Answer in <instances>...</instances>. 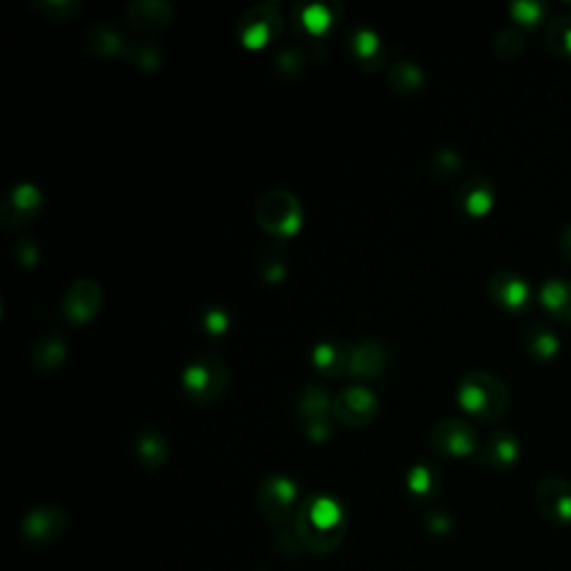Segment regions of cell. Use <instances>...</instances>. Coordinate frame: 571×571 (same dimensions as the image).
Here are the masks:
<instances>
[{"label": "cell", "instance_id": "30", "mask_svg": "<svg viewBox=\"0 0 571 571\" xmlns=\"http://www.w3.org/2000/svg\"><path fill=\"white\" fill-rule=\"evenodd\" d=\"M125 61H130L134 67H139L141 72H159L161 65H163V56L157 50V47L152 45H141V43H132L128 56H125Z\"/></svg>", "mask_w": 571, "mask_h": 571}, {"label": "cell", "instance_id": "18", "mask_svg": "<svg viewBox=\"0 0 571 571\" xmlns=\"http://www.w3.org/2000/svg\"><path fill=\"white\" fill-rule=\"evenodd\" d=\"M295 487L286 478H268L259 491V505L266 511L270 520L284 516L288 507L293 505Z\"/></svg>", "mask_w": 571, "mask_h": 571}, {"label": "cell", "instance_id": "26", "mask_svg": "<svg viewBox=\"0 0 571 571\" xmlns=\"http://www.w3.org/2000/svg\"><path fill=\"white\" fill-rule=\"evenodd\" d=\"M29 9L47 21H74L83 12V3L81 0H36L29 3Z\"/></svg>", "mask_w": 571, "mask_h": 571}, {"label": "cell", "instance_id": "15", "mask_svg": "<svg viewBox=\"0 0 571 571\" xmlns=\"http://www.w3.org/2000/svg\"><path fill=\"white\" fill-rule=\"evenodd\" d=\"M130 45L132 43L125 41L121 32H116L110 25H94L85 34V47L99 58H125Z\"/></svg>", "mask_w": 571, "mask_h": 571}, {"label": "cell", "instance_id": "8", "mask_svg": "<svg viewBox=\"0 0 571 571\" xmlns=\"http://www.w3.org/2000/svg\"><path fill=\"white\" fill-rule=\"evenodd\" d=\"M43 208V192L34 183H18L7 192V197L0 203V221L5 228H25L27 224L41 215Z\"/></svg>", "mask_w": 571, "mask_h": 571}, {"label": "cell", "instance_id": "6", "mask_svg": "<svg viewBox=\"0 0 571 571\" xmlns=\"http://www.w3.org/2000/svg\"><path fill=\"white\" fill-rule=\"evenodd\" d=\"M297 413L299 418L306 422L308 438L315 442H324L328 438V433H331V422H328V418H333V400L324 386L308 384L306 389L299 393Z\"/></svg>", "mask_w": 571, "mask_h": 571}, {"label": "cell", "instance_id": "27", "mask_svg": "<svg viewBox=\"0 0 571 571\" xmlns=\"http://www.w3.org/2000/svg\"><path fill=\"white\" fill-rule=\"evenodd\" d=\"M545 43L558 56H571V16L551 18L545 27Z\"/></svg>", "mask_w": 571, "mask_h": 571}, {"label": "cell", "instance_id": "4", "mask_svg": "<svg viewBox=\"0 0 571 571\" xmlns=\"http://www.w3.org/2000/svg\"><path fill=\"white\" fill-rule=\"evenodd\" d=\"M235 32L246 50H261L282 36L284 16L275 3H261L239 18Z\"/></svg>", "mask_w": 571, "mask_h": 571}, {"label": "cell", "instance_id": "36", "mask_svg": "<svg viewBox=\"0 0 571 571\" xmlns=\"http://www.w3.org/2000/svg\"><path fill=\"white\" fill-rule=\"evenodd\" d=\"M266 282L270 284H277V282H282V279L286 277V264L282 259H268V266H266Z\"/></svg>", "mask_w": 571, "mask_h": 571}, {"label": "cell", "instance_id": "35", "mask_svg": "<svg viewBox=\"0 0 571 571\" xmlns=\"http://www.w3.org/2000/svg\"><path fill=\"white\" fill-rule=\"evenodd\" d=\"M509 9L520 25H536L543 21L545 5L534 3V0H520V3H514Z\"/></svg>", "mask_w": 571, "mask_h": 571}, {"label": "cell", "instance_id": "28", "mask_svg": "<svg viewBox=\"0 0 571 571\" xmlns=\"http://www.w3.org/2000/svg\"><path fill=\"white\" fill-rule=\"evenodd\" d=\"M306 52L297 50V47H288V50H282L279 54H275L273 58V70L277 76H282L284 81H295L302 76L304 65H306Z\"/></svg>", "mask_w": 571, "mask_h": 571}, {"label": "cell", "instance_id": "12", "mask_svg": "<svg viewBox=\"0 0 571 571\" xmlns=\"http://www.w3.org/2000/svg\"><path fill=\"white\" fill-rule=\"evenodd\" d=\"M489 297L502 311L520 313L529 304V284L511 270H498L489 279Z\"/></svg>", "mask_w": 571, "mask_h": 571}, {"label": "cell", "instance_id": "25", "mask_svg": "<svg viewBox=\"0 0 571 571\" xmlns=\"http://www.w3.org/2000/svg\"><path fill=\"white\" fill-rule=\"evenodd\" d=\"M386 81H389L391 90L400 96H411L418 94L424 85V74L415 63L411 61H398L395 63L389 74H386Z\"/></svg>", "mask_w": 571, "mask_h": 571}, {"label": "cell", "instance_id": "22", "mask_svg": "<svg viewBox=\"0 0 571 571\" xmlns=\"http://www.w3.org/2000/svg\"><path fill=\"white\" fill-rule=\"evenodd\" d=\"M335 9V5H297L293 18L304 27L306 34L324 36L337 21Z\"/></svg>", "mask_w": 571, "mask_h": 571}, {"label": "cell", "instance_id": "9", "mask_svg": "<svg viewBox=\"0 0 571 571\" xmlns=\"http://www.w3.org/2000/svg\"><path fill=\"white\" fill-rule=\"evenodd\" d=\"M103 306V288L94 279H76L65 290L63 315L74 326H85L99 315Z\"/></svg>", "mask_w": 571, "mask_h": 571}, {"label": "cell", "instance_id": "1", "mask_svg": "<svg viewBox=\"0 0 571 571\" xmlns=\"http://www.w3.org/2000/svg\"><path fill=\"white\" fill-rule=\"evenodd\" d=\"M458 404L480 420H500L509 409V389L498 375L471 371L458 384Z\"/></svg>", "mask_w": 571, "mask_h": 571}, {"label": "cell", "instance_id": "19", "mask_svg": "<svg viewBox=\"0 0 571 571\" xmlns=\"http://www.w3.org/2000/svg\"><path fill=\"white\" fill-rule=\"evenodd\" d=\"M525 348L531 360L536 362H551L560 353L558 335L543 322H534L525 331Z\"/></svg>", "mask_w": 571, "mask_h": 571}, {"label": "cell", "instance_id": "31", "mask_svg": "<svg viewBox=\"0 0 571 571\" xmlns=\"http://www.w3.org/2000/svg\"><path fill=\"white\" fill-rule=\"evenodd\" d=\"M464 161L456 150H438L435 154H431L429 159V170L433 177L438 179H451L462 170Z\"/></svg>", "mask_w": 571, "mask_h": 571}, {"label": "cell", "instance_id": "37", "mask_svg": "<svg viewBox=\"0 0 571 571\" xmlns=\"http://www.w3.org/2000/svg\"><path fill=\"white\" fill-rule=\"evenodd\" d=\"M556 244H558V250H560V255H563L569 264H571V226L563 228L558 232V239H556Z\"/></svg>", "mask_w": 571, "mask_h": 571}, {"label": "cell", "instance_id": "14", "mask_svg": "<svg viewBox=\"0 0 571 571\" xmlns=\"http://www.w3.org/2000/svg\"><path fill=\"white\" fill-rule=\"evenodd\" d=\"M493 183L487 174H471L464 179L458 188V203L460 208L471 217H485L493 208Z\"/></svg>", "mask_w": 571, "mask_h": 571}, {"label": "cell", "instance_id": "21", "mask_svg": "<svg viewBox=\"0 0 571 571\" xmlns=\"http://www.w3.org/2000/svg\"><path fill=\"white\" fill-rule=\"evenodd\" d=\"M29 357H32V364L38 371L52 373L65 362L67 344L61 335H45L34 342Z\"/></svg>", "mask_w": 571, "mask_h": 571}, {"label": "cell", "instance_id": "33", "mask_svg": "<svg viewBox=\"0 0 571 571\" xmlns=\"http://www.w3.org/2000/svg\"><path fill=\"white\" fill-rule=\"evenodd\" d=\"M12 257L21 268L32 270L38 266V261H41V248H38L32 237H21L12 248Z\"/></svg>", "mask_w": 571, "mask_h": 571}, {"label": "cell", "instance_id": "16", "mask_svg": "<svg viewBox=\"0 0 571 571\" xmlns=\"http://www.w3.org/2000/svg\"><path fill=\"white\" fill-rule=\"evenodd\" d=\"M351 54L355 56L357 65H360L366 72L380 70L386 61V52H384L380 36H377L373 29H366V27L355 29V32L351 34Z\"/></svg>", "mask_w": 571, "mask_h": 571}, {"label": "cell", "instance_id": "13", "mask_svg": "<svg viewBox=\"0 0 571 571\" xmlns=\"http://www.w3.org/2000/svg\"><path fill=\"white\" fill-rule=\"evenodd\" d=\"M540 514L551 522H571V485L567 480L547 478L536 491Z\"/></svg>", "mask_w": 571, "mask_h": 571}, {"label": "cell", "instance_id": "20", "mask_svg": "<svg viewBox=\"0 0 571 571\" xmlns=\"http://www.w3.org/2000/svg\"><path fill=\"white\" fill-rule=\"evenodd\" d=\"M520 456V444L516 435L507 429H498L489 435L485 444V460L496 469H507Z\"/></svg>", "mask_w": 571, "mask_h": 571}, {"label": "cell", "instance_id": "5", "mask_svg": "<svg viewBox=\"0 0 571 571\" xmlns=\"http://www.w3.org/2000/svg\"><path fill=\"white\" fill-rule=\"evenodd\" d=\"M380 402L364 386H348L333 398V418L348 429H362L377 418Z\"/></svg>", "mask_w": 571, "mask_h": 571}, {"label": "cell", "instance_id": "23", "mask_svg": "<svg viewBox=\"0 0 571 571\" xmlns=\"http://www.w3.org/2000/svg\"><path fill=\"white\" fill-rule=\"evenodd\" d=\"M134 453H137L139 462L148 469H159L168 460V442L161 438L157 431L145 429L134 440Z\"/></svg>", "mask_w": 571, "mask_h": 571}, {"label": "cell", "instance_id": "17", "mask_svg": "<svg viewBox=\"0 0 571 571\" xmlns=\"http://www.w3.org/2000/svg\"><path fill=\"white\" fill-rule=\"evenodd\" d=\"M538 297L551 319L571 326V282H567V279H549L540 288Z\"/></svg>", "mask_w": 571, "mask_h": 571}, {"label": "cell", "instance_id": "24", "mask_svg": "<svg viewBox=\"0 0 571 571\" xmlns=\"http://www.w3.org/2000/svg\"><path fill=\"white\" fill-rule=\"evenodd\" d=\"M313 364L317 373L324 377H337L348 369V348L337 346L333 342H322L315 346Z\"/></svg>", "mask_w": 571, "mask_h": 571}, {"label": "cell", "instance_id": "3", "mask_svg": "<svg viewBox=\"0 0 571 571\" xmlns=\"http://www.w3.org/2000/svg\"><path fill=\"white\" fill-rule=\"evenodd\" d=\"M230 384V369L219 355H201L181 375V391L197 406L217 402Z\"/></svg>", "mask_w": 571, "mask_h": 571}, {"label": "cell", "instance_id": "2", "mask_svg": "<svg viewBox=\"0 0 571 571\" xmlns=\"http://www.w3.org/2000/svg\"><path fill=\"white\" fill-rule=\"evenodd\" d=\"M259 228L273 237H295L304 224V208L290 190H268L255 203Z\"/></svg>", "mask_w": 571, "mask_h": 571}, {"label": "cell", "instance_id": "11", "mask_svg": "<svg viewBox=\"0 0 571 571\" xmlns=\"http://www.w3.org/2000/svg\"><path fill=\"white\" fill-rule=\"evenodd\" d=\"M125 21L139 34H159L163 29H168L174 9L166 0H134L125 7Z\"/></svg>", "mask_w": 571, "mask_h": 571}, {"label": "cell", "instance_id": "10", "mask_svg": "<svg viewBox=\"0 0 571 571\" xmlns=\"http://www.w3.org/2000/svg\"><path fill=\"white\" fill-rule=\"evenodd\" d=\"M389 366L386 346L377 340H362L348 346V369L346 373L357 380H380Z\"/></svg>", "mask_w": 571, "mask_h": 571}, {"label": "cell", "instance_id": "29", "mask_svg": "<svg viewBox=\"0 0 571 571\" xmlns=\"http://www.w3.org/2000/svg\"><path fill=\"white\" fill-rule=\"evenodd\" d=\"M522 50H525V34L518 27H505L493 38V54L502 58V61L516 58Z\"/></svg>", "mask_w": 571, "mask_h": 571}, {"label": "cell", "instance_id": "32", "mask_svg": "<svg viewBox=\"0 0 571 571\" xmlns=\"http://www.w3.org/2000/svg\"><path fill=\"white\" fill-rule=\"evenodd\" d=\"M438 485V473L429 464H418L409 473V487L415 496H427Z\"/></svg>", "mask_w": 571, "mask_h": 571}, {"label": "cell", "instance_id": "7", "mask_svg": "<svg viewBox=\"0 0 571 571\" xmlns=\"http://www.w3.org/2000/svg\"><path fill=\"white\" fill-rule=\"evenodd\" d=\"M433 451L449 458H467L478 451V435L471 424L458 418H449L435 424L429 435Z\"/></svg>", "mask_w": 571, "mask_h": 571}, {"label": "cell", "instance_id": "34", "mask_svg": "<svg viewBox=\"0 0 571 571\" xmlns=\"http://www.w3.org/2000/svg\"><path fill=\"white\" fill-rule=\"evenodd\" d=\"M201 328H203V333L210 337H221L224 333H228V328H230L228 313L219 306L208 308V311L201 317Z\"/></svg>", "mask_w": 571, "mask_h": 571}]
</instances>
